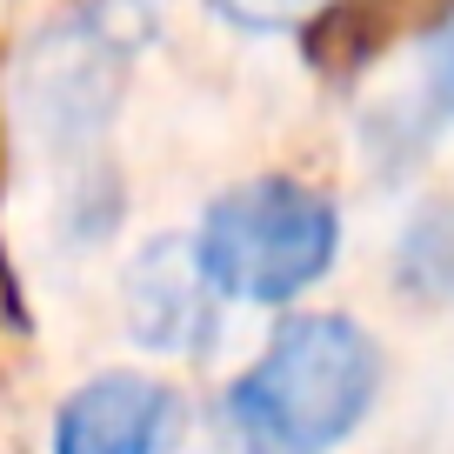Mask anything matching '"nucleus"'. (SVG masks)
I'll list each match as a JSON object with an SVG mask.
<instances>
[{
    "label": "nucleus",
    "mask_w": 454,
    "mask_h": 454,
    "mask_svg": "<svg viewBox=\"0 0 454 454\" xmlns=\"http://www.w3.org/2000/svg\"><path fill=\"white\" fill-rule=\"evenodd\" d=\"M221 20H234V27L247 34H274V27H294V20H308L321 0H207Z\"/></svg>",
    "instance_id": "0eeeda50"
},
{
    "label": "nucleus",
    "mask_w": 454,
    "mask_h": 454,
    "mask_svg": "<svg viewBox=\"0 0 454 454\" xmlns=\"http://www.w3.org/2000/svg\"><path fill=\"white\" fill-rule=\"evenodd\" d=\"M181 395L160 374H94L54 414V454H168Z\"/></svg>",
    "instance_id": "20e7f679"
},
{
    "label": "nucleus",
    "mask_w": 454,
    "mask_h": 454,
    "mask_svg": "<svg viewBox=\"0 0 454 454\" xmlns=\"http://www.w3.org/2000/svg\"><path fill=\"white\" fill-rule=\"evenodd\" d=\"M381 395V348L348 314H287L221 395L234 454H334Z\"/></svg>",
    "instance_id": "f257e3e1"
},
{
    "label": "nucleus",
    "mask_w": 454,
    "mask_h": 454,
    "mask_svg": "<svg viewBox=\"0 0 454 454\" xmlns=\"http://www.w3.org/2000/svg\"><path fill=\"white\" fill-rule=\"evenodd\" d=\"M421 100L434 121H454V14L434 27V41L421 54Z\"/></svg>",
    "instance_id": "423d86ee"
},
{
    "label": "nucleus",
    "mask_w": 454,
    "mask_h": 454,
    "mask_svg": "<svg viewBox=\"0 0 454 454\" xmlns=\"http://www.w3.org/2000/svg\"><path fill=\"white\" fill-rule=\"evenodd\" d=\"M114 94H121V41L94 14L54 20L47 34H34L27 60H20V107L41 134L87 141L94 128H107Z\"/></svg>",
    "instance_id": "7ed1b4c3"
},
{
    "label": "nucleus",
    "mask_w": 454,
    "mask_h": 454,
    "mask_svg": "<svg viewBox=\"0 0 454 454\" xmlns=\"http://www.w3.org/2000/svg\"><path fill=\"white\" fill-rule=\"evenodd\" d=\"M340 247V214L327 207V194L281 174H261L214 194V207L194 227V261L207 274L214 294L227 301H294L334 268Z\"/></svg>",
    "instance_id": "f03ea898"
},
{
    "label": "nucleus",
    "mask_w": 454,
    "mask_h": 454,
    "mask_svg": "<svg viewBox=\"0 0 454 454\" xmlns=\"http://www.w3.org/2000/svg\"><path fill=\"white\" fill-rule=\"evenodd\" d=\"M121 321L147 355H194L214 327V287L194 261V241L154 234L121 268Z\"/></svg>",
    "instance_id": "39448f33"
}]
</instances>
